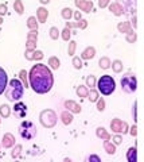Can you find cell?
Wrapping results in <instances>:
<instances>
[{
  "mask_svg": "<svg viewBox=\"0 0 144 162\" xmlns=\"http://www.w3.org/2000/svg\"><path fill=\"white\" fill-rule=\"evenodd\" d=\"M97 109L100 112H102L105 109V100L104 99H98L97 100Z\"/></svg>",
  "mask_w": 144,
  "mask_h": 162,
  "instance_id": "cell-40",
  "label": "cell"
},
{
  "mask_svg": "<svg viewBox=\"0 0 144 162\" xmlns=\"http://www.w3.org/2000/svg\"><path fill=\"white\" fill-rule=\"evenodd\" d=\"M19 135L26 141H32L36 137V127L30 120H23L19 126Z\"/></svg>",
  "mask_w": 144,
  "mask_h": 162,
  "instance_id": "cell-5",
  "label": "cell"
},
{
  "mask_svg": "<svg viewBox=\"0 0 144 162\" xmlns=\"http://www.w3.org/2000/svg\"><path fill=\"white\" fill-rule=\"evenodd\" d=\"M49 66L51 69H54V70H57V69H60V66H61V61L58 60V57H50L49 58Z\"/></svg>",
  "mask_w": 144,
  "mask_h": 162,
  "instance_id": "cell-22",
  "label": "cell"
},
{
  "mask_svg": "<svg viewBox=\"0 0 144 162\" xmlns=\"http://www.w3.org/2000/svg\"><path fill=\"white\" fill-rule=\"evenodd\" d=\"M121 89H123L125 93L131 95V93H135L136 89H138V79H136V75L135 73H125V75L121 77Z\"/></svg>",
  "mask_w": 144,
  "mask_h": 162,
  "instance_id": "cell-4",
  "label": "cell"
},
{
  "mask_svg": "<svg viewBox=\"0 0 144 162\" xmlns=\"http://www.w3.org/2000/svg\"><path fill=\"white\" fill-rule=\"evenodd\" d=\"M70 35H72V31H70L68 27H65V28H64V31H62V39L68 42V40L70 39Z\"/></svg>",
  "mask_w": 144,
  "mask_h": 162,
  "instance_id": "cell-38",
  "label": "cell"
},
{
  "mask_svg": "<svg viewBox=\"0 0 144 162\" xmlns=\"http://www.w3.org/2000/svg\"><path fill=\"white\" fill-rule=\"evenodd\" d=\"M76 46H77V42H76V40H70V42H69V49H68L69 56H74Z\"/></svg>",
  "mask_w": 144,
  "mask_h": 162,
  "instance_id": "cell-35",
  "label": "cell"
},
{
  "mask_svg": "<svg viewBox=\"0 0 144 162\" xmlns=\"http://www.w3.org/2000/svg\"><path fill=\"white\" fill-rule=\"evenodd\" d=\"M98 65L101 69H109L110 68V60L108 57H102V58H100Z\"/></svg>",
  "mask_w": 144,
  "mask_h": 162,
  "instance_id": "cell-28",
  "label": "cell"
},
{
  "mask_svg": "<svg viewBox=\"0 0 144 162\" xmlns=\"http://www.w3.org/2000/svg\"><path fill=\"white\" fill-rule=\"evenodd\" d=\"M96 135H97L98 138H101L102 141H109L110 139V135L106 132V130L104 127H98L97 130H96Z\"/></svg>",
  "mask_w": 144,
  "mask_h": 162,
  "instance_id": "cell-20",
  "label": "cell"
},
{
  "mask_svg": "<svg viewBox=\"0 0 144 162\" xmlns=\"http://www.w3.org/2000/svg\"><path fill=\"white\" fill-rule=\"evenodd\" d=\"M136 130H138V127H136V126H132L131 127V131H129V132H131L132 137H136V135H138V131H136Z\"/></svg>",
  "mask_w": 144,
  "mask_h": 162,
  "instance_id": "cell-48",
  "label": "cell"
},
{
  "mask_svg": "<svg viewBox=\"0 0 144 162\" xmlns=\"http://www.w3.org/2000/svg\"><path fill=\"white\" fill-rule=\"evenodd\" d=\"M40 124L46 128H51L57 124V115L53 109H45V111L40 112L39 115Z\"/></svg>",
  "mask_w": 144,
  "mask_h": 162,
  "instance_id": "cell-6",
  "label": "cell"
},
{
  "mask_svg": "<svg viewBox=\"0 0 144 162\" xmlns=\"http://www.w3.org/2000/svg\"><path fill=\"white\" fill-rule=\"evenodd\" d=\"M104 150L106 151V154H109V156H113L114 153H116V145L109 141H104Z\"/></svg>",
  "mask_w": 144,
  "mask_h": 162,
  "instance_id": "cell-18",
  "label": "cell"
},
{
  "mask_svg": "<svg viewBox=\"0 0 144 162\" xmlns=\"http://www.w3.org/2000/svg\"><path fill=\"white\" fill-rule=\"evenodd\" d=\"M58 36H60V30L53 26V27L50 28V38L55 40V39H58Z\"/></svg>",
  "mask_w": 144,
  "mask_h": 162,
  "instance_id": "cell-34",
  "label": "cell"
},
{
  "mask_svg": "<svg viewBox=\"0 0 144 162\" xmlns=\"http://www.w3.org/2000/svg\"><path fill=\"white\" fill-rule=\"evenodd\" d=\"M35 46H36V40L34 39H27V42H26V50H35Z\"/></svg>",
  "mask_w": 144,
  "mask_h": 162,
  "instance_id": "cell-33",
  "label": "cell"
},
{
  "mask_svg": "<svg viewBox=\"0 0 144 162\" xmlns=\"http://www.w3.org/2000/svg\"><path fill=\"white\" fill-rule=\"evenodd\" d=\"M121 142H123V138L120 137V134H116L113 137V143L114 145H121Z\"/></svg>",
  "mask_w": 144,
  "mask_h": 162,
  "instance_id": "cell-44",
  "label": "cell"
},
{
  "mask_svg": "<svg viewBox=\"0 0 144 162\" xmlns=\"http://www.w3.org/2000/svg\"><path fill=\"white\" fill-rule=\"evenodd\" d=\"M109 10H110V12L114 14L116 16L123 15V12H124V7L119 4V3H112V4L109 6Z\"/></svg>",
  "mask_w": 144,
  "mask_h": 162,
  "instance_id": "cell-15",
  "label": "cell"
},
{
  "mask_svg": "<svg viewBox=\"0 0 144 162\" xmlns=\"http://www.w3.org/2000/svg\"><path fill=\"white\" fill-rule=\"evenodd\" d=\"M14 10H15L16 14H19V15H22V14L24 12V6H23V3H22V0H15V3H14Z\"/></svg>",
  "mask_w": 144,
  "mask_h": 162,
  "instance_id": "cell-25",
  "label": "cell"
},
{
  "mask_svg": "<svg viewBox=\"0 0 144 162\" xmlns=\"http://www.w3.org/2000/svg\"><path fill=\"white\" fill-rule=\"evenodd\" d=\"M42 4H47V3H50V0H39Z\"/></svg>",
  "mask_w": 144,
  "mask_h": 162,
  "instance_id": "cell-51",
  "label": "cell"
},
{
  "mask_svg": "<svg viewBox=\"0 0 144 162\" xmlns=\"http://www.w3.org/2000/svg\"><path fill=\"white\" fill-rule=\"evenodd\" d=\"M27 39H34V40L38 39V30H31L27 34Z\"/></svg>",
  "mask_w": 144,
  "mask_h": 162,
  "instance_id": "cell-42",
  "label": "cell"
},
{
  "mask_svg": "<svg viewBox=\"0 0 144 162\" xmlns=\"http://www.w3.org/2000/svg\"><path fill=\"white\" fill-rule=\"evenodd\" d=\"M2 145L4 149H10V147L15 146V137H14L11 132H7V134L3 135V142Z\"/></svg>",
  "mask_w": 144,
  "mask_h": 162,
  "instance_id": "cell-10",
  "label": "cell"
},
{
  "mask_svg": "<svg viewBox=\"0 0 144 162\" xmlns=\"http://www.w3.org/2000/svg\"><path fill=\"white\" fill-rule=\"evenodd\" d=\"M65 107L68 108V111L73 112V113H81V107H80V104H77V103L73 101V100H66V101H65Z\"/></svg>",
  "mask_w": 144,
  "mask_h": 162,
  "instance_id": "cell-12",
  "label": "cell"
},
{
  "mask_svg": "<svg viewBox=\"0 0 144 162\" xmlns=\"http://www.w3.org/2000/svg\"><path fill=\"white\" fill-rule=\"evenodd\" d=\"M61 119H62V123L65 124V126H69V124L73 123V115L70 113V111H68V109H65V111L61 112Z\"/></svg>",
  "mask_w": 144,
  "mask_h": 162,
  "instance_id": "cell-14",
  "label": "cell"
},
{
  "mask_svg": "<svg viewBox=\"0 0 144 162\" xmlns=\"http://www.w3.org/2000/svg\"><path fill=\"white\" fill-rule=\"evenodd\" d=\"M7 14V6L6 4H0V16L6 15Z\"/></svg>",
  "mask_w": 144,
  "mask_h": 162,
  "instance_id": "cell-47",
  "label": "cell"
},
{
  "mask_svg": "<svg viewBox=\"0 0 144 162\" xmlns=\"http://www.w3.org/2000/svg\"><path fill=\"white\" fill-rule=\"evenodd\" d=\"M42 58H43V53L40 50L32 51V60H42Z\"/></svg>",
  "mask_w": 144,
  "mask_h": 162,
  "instance_id": "cell-41",
  "label": "cell"
},
{
  "mask_svg": "<svg viewBox=\"0 0 144 162\" xmlns=\"http://www.w3.org/2000/svg\"><path fill=\"white\" fill-rule=\"evenodd\" d=\"M94 56H96V49L93 46H89L82 51L81 58H82V60H92V58H94Z\"/></svg>",
  "mask_w": 144,
  "mask_h": 162,
  "instance_id": "cell-13",
  "label": "cell"
},
{
  "mask_svg": "<svg viewBox=\"0 0 144 162\" xmlns=\"http://www.w3.org/2000/svg\"><path fill=\"white\" fill-rule=\"evenodd\" d=\"M22 149H23V147H22V145H16V146L12 149L11 157H12L14 160H15V158H19V157H20V151H22Z\"/></svg>",
  "mask_w": 144,
  "mask_h": 162,
  "instance_id": "cell-32",
  "label": "cell"
},
{
  "mask_svg": "<svg viewBox=\"0 0 144 162\" xmlns=\"http://www.w3.org/2000/svg\"><path fill=\"white\" fill-rule=\"evenodd\" d=\"M76 92H77V95H78L80 97H86L88 96V88L85 87V85H80V87H77V89H76Z\"/></svg>",
  "mask_w": 144,
  "mask_h": 162,
  "instance_id": "cell-30",
  "label": "cell"
},
{
  "mask_svg": "<svg viewBox=\"0 0 144 162\" xmlns=\"http://www.w3.org/2000/svg\"><path fill=\"white\" fill-rule=\"evenodd\" d=\"M110 65H112V69L114 73H120L123 70V62L120 60H114L113 62H110Z\"/></svg>",
  "mask_w": 144,
  "mask_h": 162,
  "instance_id": "cell-23",
  "label": "cell"
},
{
  "mask_svg": "<svg viewBox=\"0 0 144 162\" xmlns=\"http://www.w3.org/2000/svg\"><path fill=\"white\" fill-rule=\"evenodd\" d=\"M97 88L102 95L109 96V95H112L114 89H116V81H114L112 76L104 75V76L100 77V80L97 81Z\"/></svg>",
  "mask_w": 144,
  "mask_h": 162,
  "instance_id": "cell-3",
  "label": "cell"
},
{
  "mask_svg": "<svg viewBox=\"0 0 144 162\" xmlns=\"http://www.w3.org/2000/svg\"><path fill=\"white\" fill-rule=\"evenodd\" d=\"M27 76H28V73L26 72L24 69L19 72V77H20V80H22V84H23V87H26V88L30 87V84H28V79H27Z\"/></svg>",
  "mask_w": 144,
  "mask_h": 162,
  "instance_id": "cell-26",
  "label": "cell"
},
{
  "mask_svg": "<svg viewBox=\"0 0 144 162\" xmlns=\"http://www.w3.org/2000/svg\"><path fill=\"white\" fill-rule=\"evenodd\" d=\"M86 161H94V162H101V158L96 154H90V156L86 157Z\"/></svg>",
  "mask_w": 144,
  "mask_h": 162,
  "instance_id": "cell-43",
  "label": "cell"
},
{
  "mask_svg": "<svg viewBox=\"0 0 144 162\" xmlns=\"http://www.w3.org/2000/svg\"><path fill=\"white\" fill-rule=\"evenodd\" d=\"M86 87H90V88L96 87V77L93 75H89L86 77Z\"/></svg>",
  "mask_w": 144,
  "mask_h": 162,
  "instance_id": "cell-36",
  "label": "cell"
},
{
  "mask_svg": "<svg viewBox=\"0 0 144 162\" xmlns=\"http://www.w3.org/2000/svg\"><path fill=\"white\" fill-rule=\"evenodd\" d=\"M28 84L35 93L43 95L51 91L54 85V77L50 68L45 64H36L28 73Z\"/></svg>",
  "mask_w": 144,
  "mask_h": 162,
  "instance_id": "cell-1",
  "label": "cell"
},
{
  "mask_svg": "<svg viewBox=\"0 0 144 162\" xmlns=\"http://www.w3.org/2000/svg\"><path fill=\"white\" fill-rule=\"evenodd\" d=\"M110 130L114 134H127L128 132V124L127 122H123L120 119H113L110 122Z\"/></svg>",
  "mask_w": 144,
  "mask_h": 162,
  "instance_id": "cell-7",
  "label": "cell"
},
{
  "mask_svg": "<svg viewBox=\"0 0 144 162\" xmlns=\"http://www.w3.org/2000/svg\"><path fill=\"white\" fill-rule=\"evenodd\" d=\"M136 38H138V36H136V32H134V31H129L127 34V40L129 43H134L136 40Z\"/></svg>",
  "mask_w": 144,
  "mask_h": 162,
  "instance_id": "cell-39",
  "label": "cell"
},
{
  "mask_svg": "<svg viewBox=\"0 0 144 162\" xmlns=\"http://www.w3.org/2000/svg\"><path fill=\"white\" fill-rule=\"evenodd\" d=\"M3 23V19H2V16H0V24H2Z\"/></svg>",
  "mask_w": 144,
  "mask_h": 162,
  "instance_id": "cell-53",
  "label": "cell"
},
{
  "mask_svg": "<svg viewBox=\"0 0 144 162\" xmlns=\"http://www.w3.org/2000/svg\"><path fill=\"white\" fill-rule=\"evenodd\" d=\"M27 27L30 30H38V22H36L35 16H30L27 20Z\"/></svg>",
  "mask_w": 144,
  "mask_h": 162,
  "instance_id": "cell-24",
  "label": "cell"
},
{
  "mask_svg": "<svg viewBox=\"0 0 144 162\" xmlns=\"http://www.w3.org/2000/svg\"><path fill=\"white\" fill-rule=\"evenodd\" d=\"M8 84V76H7L6 70L3 68H0V95L6 91V87Z\"/></svg>",
  "mask_w": 144,
  "mask_h": 162,
  "instance_id": "cell-11",
  "label": "cell"
},
{
  "mask_svg": "<svg viewBox=\"0 0 144 162\" xmlns=\"http://www.w3.org/2000/svg\"><path fill=\"white\" fill-rule=\"evenodd\" d=\"M109 2H110V0H100V2H98V7H100V8H105V7L109 4Z\"/></svg>",
  "mask_w": 144,
  "mask_h": 162,
  "instance_id": "cell-46",
  "label": "cell"
},
{
  "mask_svg": "<svg viewBox=\"0 0 144 162\" xmlns=\"http://www.w3.org/2000/svg\"><path fill=\"white\" fill-rule=\"evenodd\" d=\"M132 22H134V27H136V16H134V19H132Z\"/></svg>",
  "mask_w": 144,
  "mask_h": 162,
  "instance_id": "cell-52",
  "label": "cell"
},
{
  "mask_svg": "<svg viewBox=\"0 0 144 162\" xmlns=\"http://www.w3.org/2000/svg\"><path fill=\"white\" fill-rule=\"evenodd\" d=\"M23 93H24V87L22 84L20 80L18 79H12L7 84L6 87V91H4V95L7 97L8 101H19L22 97H23Z\"/></svg>",
  "mask_w": 144,
  "mask_h": 162,
  "instance_id": "cell-2",
  "label": "cell"
},
{
  "mask_svg": "<svg viewBox=\"0 0 144 162\" xmlns=\"http://www.w3.org/2000/svg\"><path fill=\"white\" fill-rule=\"evenodd\" d=\"M36 16H38V20L40 23H45L47 16H49V12H47V10L45 7H39V8L36 10Z\"/></svg>",
  "mask_w": 144,
  "mask_h": 162,
  "instance_id": "cell-16",
  "label": "cell"
},
{
  "mask_svg": "<svg viewBox=\"0 0 144 162\" xmlns=\"http://www.w3.org/2000/svg\"><path fill=\"white\" fill-rule=\"evenodd\" d=\"M77 8H80L84 12H90L93 10V2L92 0H74Z\"/></svg>",
  "mask_w": 144,
  "mask_h": 162,
  "instance_id": "cell-8",
  "label": "cell"
},
{
  "mask_svg": "<svg viewBox=\"0 0 144 162\" xmlns=\"http://www.w3.org/2000/svg\"><path fill=\"white\" fill-rule=\"evenodd\" d=\"M117 30H119L120 32H124V34H128L129 31H132L131 23H129V22H123V23H119V24H117Z\"/></svg>",
  "mask_w": 144,
  "mask_h": 162,
  "instance_id": "cell-21",
  "label": "cell"
},
{
  "mask_svg": "<svg viewBox=\"0 0 144 162\" xmlns=\"http://www.w3.org/2000/svg\"><path fill=\"white\" fill-rule=\"evenodd\" d=\"M32 51H34V50H32ZM32 51L26 50V58H27L28 61H31V60H32Z\"/></svg>",
  "mask_w": 144,
  "mask_h": 162,
  "instance_id": "cell-49",
  "label": "cell"
},
{
  "mask_svg": "<svg viewBox=\"0 0 144 162\" xmlns=\"http://www.w3.org/2000/svg\"><path fill=\"white\" fill-rule=\"evenodd\" d=\"M127 160H128V162H136V160H138V151H136V147H129L128 149Z\"/></svg>",
  "mask_w": 144,
  "mask_h": 162,
  "instance_id": "cell-19",
  "label": "cell"
},
{
  "mask_svg": "<svg viewBox=\"0 0 144 162\" xmlns=\"http://www.w3.org/2000/svg\"><path fill=\"white\" fill-rule=\"evenodd\" d=\"M82 60H81V58L80 57H74V58H73V66H74V68L76 69H81V68H82Z\"/></svg>",
  "mask_w": 144,
  "mask_h": 162,
  "instance_id": "cell-37",
  "label": "cell"
},
{
  "mask_svg": "<svg viewBox=\"0 0 144 162\" xmlns=\"http://www.w3.org/2000/svg\"><path fill=\"white\" fill-rule=\"evenodd\" d=\"M14 112H15V115L18 117L23 119V117H26V115H27V105L22 101H18L16 104L14 105Z\"/></svg>",
  "mask_w": 144,
  "mask_h": 162,
  "instance_id": "cell-9",
  "label": "cell"
},
{
  "mask_svg": "<svg viewBox=\"0 0 144 162\" xmlns=\"http://www.w3.org/2000/svg\"><path fill=\"white\" fill-rule=\"evenodd\" d=\"M86 26H88V20H85V19H80V20H77L76 23H70V22H66V27L70 28V27H80V28H86Z\"/></svg>",
  "mask_w": 144,
  "mask_h": 162,
  "instance_id": "cell-17",
  "label": "cell"
},
{
  "mask_svg": "<svg viewBox=\"0 0 144 162\" xmlns=\"http://www.w3.org/2000/svg\"><path fill=\"white\" fill-rule=\"evenodd\" d=\"M74 19H76V20L82 19V15H81V12H80V11H76V12H74Z\"/></svg>",
  "mask_w": 144,
  "mask_h": 162,
  "instance_id": "cell-50",
  "label": "cell"
},
{
  "mask_svg": "<svg viewBox=\"0 0 144 162\" xmlns=\"http://www.w3.org/2000/svg\"><path fill=\"white\" fill-rule=\"evenodd\" d=\"M92 103H96L98 100V92L94 91V89H90L89 92H88V96H86Z\"/></svg>",
  "mask_w": 144,
  "mask_h": 162,
  "instance_id": "cell-31",
  "label": "cell"
},
{
  "mask_svg": "<svg viewBox=\"0 0 144 162\" xmlns=\"http://www.w3.org/2000/svg\"><path fill=\"white\" fill-rule=\"evenodd\" d=\"M11 115V108L7 104H2L0 105V116L3 117H8Z\"/></svg>",
  "mask_w": 144,
  "mask_h": 162,
  "instance_id": "cell-27",
  "label": "cell"
},
{
  "mask_svg": "<svg viewBox=\"0 0 144 162\" xmlns=\"http://www.w3.org/2000/svg\"><path fill=\"white\" fill-rule=\"evenodd\" d=\"M136 108H138V101L134 103V107H132V115H134V120H138V115H136Z\"/></svg>",
  "mask_w": 144,
  "mask_h": 162,
  "instance_id": "cell-45",
  "label": "cell"
},
{
  "mask_svg": "<svg viewBox=\"0 0 144 162\" xmlns=\"http://www.w3.org/2000/svg\"><path fill=\"white\" fill-rule=\"evenodd\" d=\"M61 15H62V18H64L65 20H69L70 18L73 16V10H72V8H69V7H65V8L62 10Z\"/></svg>",
  "mask_w": 144,
  "mask_h": 162,
  "instance_id": "cell-29",
  "label": "cell"
}]
</instances>
